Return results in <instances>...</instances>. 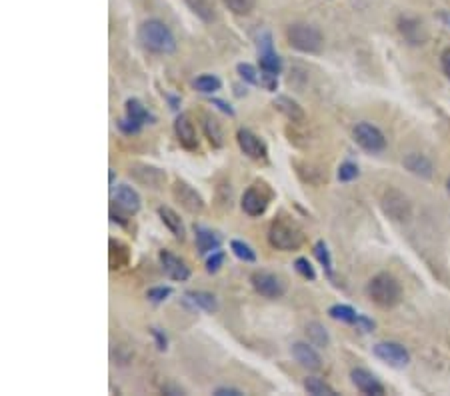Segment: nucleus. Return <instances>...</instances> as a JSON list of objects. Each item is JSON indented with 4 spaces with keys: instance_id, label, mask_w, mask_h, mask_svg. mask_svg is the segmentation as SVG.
<instances>
[{
    "instance_id": "nucleus-4",
    "label": "nucleus",
    "mask_w": 450,
    "mask_h": 396,
    "mask_svg": "<svg viewBox=\"0 0 450 396\" xmlns=\"http://www.w3.org/2000/svg\"><path fill=\"white\" fill-rule=\"evenodd\" d=\"M287 40L294 50L305 54H319L324 47L322 32L306 22H294L287 29Z\"/></svg>"
},
{
    "instance_id": "nucleus-15",
    "label": "nucleus",
    "mask_w": 450,
    "mask_h": 396,
    "mask_svg": "<svg viewBox=\"0 0 450 396\" xmlns=\"http://www.w3.org/2000/svg\"><path fill=\"white\" fill-rule=\"evenodd\" d=\"M290 352L294 356V361L298 365L306 368V370H321L322 368V358L321 354L316 352L314 344L310 342H294L290 347Z\"/></svg>"
},
{
    "instance_id": "nucleus-32",
    "label": "nucleus",
    "mask_w": 450,
    "mask_h": 396,
    "mask_svg": "<svg viewBox=\"0 0 450 396\" xmlns=\"http://www.w3.org/2000/svg\"><path fill=\"white\" fill-rule=\"evenodd\" d=\"M230 251L242 262H257V254L244 240H230Z\"/></svg>"
},
{
    "instance_id": "nucleus-9",
    "label": "nucleus",
    "mask_w": 450,
    "mask_h": 396,
    "mask_svg": "<svg viewBox=\"0 0 450 396\" xmlns=\"http://www.w3.org/2000/svg\"><path fill=\"white\" fill-rule=\"evenodd\" d=\"M268 205H271V191L264 184H252L242 194V210H244V214H248L252 219L262 216L266 212Z\"/></svg>"
},
{
    "instance_id": "nucleus-2",
    "label": "nucleus",
    "mask_w": 450,
    "mask_h": 396,
    "mask_svg": "<svg viewBox=\"0 0 450 396\" xmlns=\"http://www.w3.org/2000/svg\"><path fill=\"white\" fill-rule=\"evenodd\" d=\"M367 294L376 306L394 308L402 301V286L392 274L378 272L376 276L370 278V283L367 285Z\"/></svg>"
},
{
    "instance_id": "nucleus-3",
    "label": "nucleus",
    "mask_w": 450,
    "mask_h": 396,
    "mask_svg": "<svg viewBox=\"0 0 450 396\" xmlns=\"http://www.w3.org/2000/svg\"><path fill=\"white\" fill-rule=\"evenodd\" d=\"M268 244L282 251V253H290V251H298L305 244V232L298 228V224L287 219H274L271 228H268Z\"/></svg>"
},
{
    "instance_id": "nucleus-35",
    "label": "nucleus",
    "mask_w": 450,
    "mask_h": 396,
    "mask_svg": "<svg viewBox=\"0 0 450 396\" xmlns=\"http://www.w3.org/2000/svg\"><path fill=\"white\" fill-rule=\"evenodd\" d=\"M236 72H239L242 82H246V84H258V80H260V74H258L257 68L248 63L236 64Z\"/></svg>"
},
{
    "instance_id": "nucleus-25",
    "label": "nucleus",
    "mask_w": 450,
    "mask_h": 396,
    "mask_svg": "<svg viewBox=\"0 0 450 396\" xmlns=\"http://www.w3.org/2000/svg\"><path fill=\"white\" fill-rule=\"evenodd\" d=\"M127 116L130 120L138 122V125H152L154 122V116L150 112L146 111V106L138 100V98H129L127 100Z\"/></svg>"
},
{
    "instance_id": "nucleus-39",
    "label": "nucleus",
    "mask_w": 450,
    "mask_h": 396,
    "mask_svg": "<svg viewBox=\"0 0 450 396\" xmlns=\"http://www.w3.org/2000/svg\"><path fill=\"white\" fill-rule=\"evenodd\" d=\"M116 127H118V130H120L122 134H129V136H132V134H138V132L143 130V125H138V122L130 120L129 116H127V118H120V120H116Z\"/></svg>"
},
{
    "instance_id": "nucleus-44",
    "label": "nucleus",
    "mask_w": 450,
    "mask_h": 396,
    "mask_svg": "<svg viewBox=\"0 0 450 396\" xmlns=\"http://www.w3.org/2000/svg\"><path fill=\"white\" fill-rule=\"evenodd\" d=\"M210 104H212V106H216L218 111H223L225 114H228V116H234V109H232L226 100H220V98H210Z\"/></svg>"
},
{
    "instance_id": "nucleus-14",
    "label": "nucleus",
    "mask_w": 450,
    "mask_h": 396,
    "mask_svg": "<svg viewBox=\"0 0 450 396\" xmlns=\"http://www.w3.org/2000/svg\"><path fill=\"white\" fill-rule=\"evenodd\" d=\"M175 134H177L178 143L182 148L186 150H198V136H196V128H194L193 120L188 114H178L177 120H175Z\"/></svg>"
},
{
    "instance_id": "nucleus-6",
    "label": "nucleus",
    "mask_w": 450,
    "mask_h": 396,
    "mask_svg": "<svg viewBox=\"0 0 450 396\" xmlns=\"http://www.w3.org/2000/svg\"><path fill=\"white\" fill-rule=\"evenodd\" d=\"M129 176L134 182H138L140 187L152 189V191H161V189H164L166 178H168L162 168L152 166V164H146V162H134V164H130Z\"/></svg>"
},
{
    "instance_id": "nucleus-11",
    "label": "nucleus",
    "mask_w": 450,
    "mask_h": 396,
    "mask_svg": "<svg viewBox=\"0 0 450 396\" xmlns=\"http://www.w3.org/2000/svg\"><path fill=\"white\" fill-rule=\"evenodd\" d=\"M236 143L241 146L244 157H248V159L255 160V162H268V148H266L264 141L260 136H257L252 130L241 128L236 132Z\"/></svg>"
},
{
    "instance_id": "nucleus-22",
    "label": "nucleus",
    "mask_w": 450,
    "mask_h": 396,
    "mask_svg": "<svg viewBox=\"0 0 450 396\" xmlns=\"http://www.w3.org/2000/svg\"><path fill=\"white\" fill-rule=\"evenodd\" d=\"M196 232V248L200 254H210L220 248V238L204 226H194Z\"/></svg>"
},
{
    "instance_id": "nucleus-16",
    "label": "nucleus",
    "mask_w": 450,
    "mask_h": 396,
    "mask_svg": "<svg viewBox=\"0 0 450 396\" xmlns=\"http://www.w3.org/2000/svg\"><path fill=\"white\" fill-rule=\"evenodd\" d=\"M351 379L353 384L362 393V395H372V396H383L385 395V386L378 382V379L369 372L367 368H354L351 372Z\"/></svg>"
},
{
    "instance_id": "nucleus-28",
    "label": "nucleus",
    "mask_w": 450,
    "mask_h": 396,
    "mask_svg": "<svg viewBox=\"0 0 450 396\" xmlns=\"http://www.w3.org/2000/svg\"><path fill=\"white\" fill-rule=\"evenodd\" d=\"M194 88L202 95H214L223 88V80L218 79L216 74H200L198 79L194 80Z\"/></svg>"
},
{
    "instance_id": "nucleus-26",
    "label": "nucleus",
    "mask_w": 450,
    "mask_h": 396,
    "mask_svg": "<svg viewBox=\"0 0 450 396\" xmlns=\"http://www.w3.org/2000/svg\"><path fill=\"white\" fill-rule=\"evenodd\" d=\"M258 63H260L262 72H271V74H276V77L282 72V58L274 52V48L258 50Z\"/></svg>"
},
{
    "instance_id": "nucleus-30",
    "label": "nucleus",
    "mask_w": 450,
    "mask_h": 396,
    "mask_svg": "<svg viewBox=\"0 0 450 396\" xmlns=\"http://www.w3.org/2000/svg\"><path fill=\"white\" fill-rule=\"evenodd\" d=\"M305 390L308 395L312 396H335V388L328 384V382H324L319 377H308L305 379Z\"/></svg>"
},
{
    "instance_id": "nucleus-20",
    "label": "nucleus",
    "mask_w": 450,
    "mask_h": 396,
    "mask_svg": "<svg viewBox=\"0 0 450 396\" xmlns=\"http://www.w3.org/2000/svg\"><path fill=\"white\" fill-rule=\"evenodd\" d=\"M159 216H161L162 224L175 235V238H178V240H184V237H186V228H184V222H182V219L178 216L177 212L172 210V208H168V206H161L159 208Z\"/></svg>"
},
{
    "instance_id": "nucleus-12",
    "label": "nucleus",
    "mask_w": 450,
    "mask_h": 396,
    "mask_svg": "<svg viewBox=\"0 0 450 396\" xmlns=\"http://www.w3.org/2000/svg\"><path fill=\"white\" fill-rule=\"evenodd\" d=\"M172 196L177 198V203L184 210H188L191 214H200L204 210V198L194 191L193 187L184 180H177L172 187Z\"/></svg>"
},
{
    "instance_id": "nucleus-7",
    "label": "nucleus",
    "mask_w": 450,
    "mask_h": 396,
    "mask_svg": "<svg viewBox=\"0 0 450 396\" xmlns=\"http://www.w3.org/2000/svg\"><path fill=\"white\" fill-rule=\"evenodd\" d=\"M250 285L257 290L260 296L268 299V301H278L284 296L287 292V286L284 283L273 274V272H266V270H257L250 274Z\"/></svg>"
},
{
    "instance_id": "nucleus-33",
    "label": "nucleus",
    "mask_w": 450,
    "mask_h": 396,
    "mask_svg": "<svg viewBox=\"0 0 450 396\" xmlns=\"http://www.w3.org/2000/svg\"><path fill=\"white\" fill-rule=\"evenodd\" d=\"M225 6L232 13V15L246 16L250 15L257 6V0H223Z\"/></svg>"
},
{
    "instance_id": "nucleus-48",
    "label": "nucleus",
    "mask_w": 450,
    "mask_h": 396,
    "mask_svg": "<svg viewBox=\"0 0 450 396\" xmlns=\"http://www.w3.org/2000/svg\"><path fill=\"white\" fill-rule=\"evenodd\" d=\"M109 182H111V187L114 184V171H111V173H109Z\"/></svg>"
},
{
    "instance_id": "nucleus-27",
    "label": "nucleus",
    "mask_w": 450,
    "mask_h": 396,
    "mask_svg": "<svg viewBox=\"0 0 450 396\" xmlns=\"http://www.w3.org/2000/svg\"><path fill=\"white\" fill-rule=\"evenodd\" d=\"M202 130L209 138V143L214 146V148H220L223 146V128L220 125L216 122V118H212L209 114H202Z\"/></svg>"
},
{
    "instance_id": "nucleus-31",
    "label": "nucleus",
    "mask_w": 450,
    "mask_h": 396,
    "mask_svg": "<svg viewBox=\"0 0 450 396\" xmlns=\"http://www.w3.org/2000/svg\"><path fill=\"white\" fill-rule=\"evenodd\" d=\"M186 4L191 6L194 15L198 16L204 22H212L214 20V4L210 0H186Z\"/></svg>"
},
{
    "instance_id": "nucleus-29",
    "label": "nucleus",
    "mask_w": 450,
    "mask_h": 396,
    "mask_svg": "<svg viewBox=\"0 0 450 396\" xmlns=\"http://www.w3.org/2000/svg\"><path fill=\"white\" fill-rule=\"evenodd\" d=\"M328 317L332 320H338V322H344V324H356L358 312L348 304H335L328 308Z\"/></svg>"
},
{
    "instance_id": "nucleus-1",
    "label": "nucleus",
    "mask_w": 450,
    "mask_h": 396,
    "mask_svg": "<svg viewBox=\"0 0 450 396\" xmlns=\"http://www.w3.org/2000/svg\"><path fill=\"white\" fill-rule=\"evenodd\" d=\"M138 40L154 54H172L177 50V38L162 20H145L138 29Z\"/></svg>"
},
{
    "instance_id": "nucleus-47",
    "label": "nucleus",
    "mask_w": 450,
    "mask_h": 396,
    "mask_svg": "<svg viewBox=\"0 0 450 396\" xmlns=\"http://www.w3.org/2000/svg\"><path fill=\"white\" fill-rule=\"evenodd\" d=\"M162 393H166V395H184L182 388H177V386H162Z\"/></svg>"
},
{
    "instance_id": "nucleus-37",
    "label": "nucleus",
    "mask_w": 450,
    "mask_h": 396,
    "mask_svg": "<svg viewBox=\"0 0 450 396\" xmlns=\"http://www.w3.org/2000/svg\"><path fill=\"white\" fill-rule=\"evenodd\" d=\"M170 294H172L170 286H152V288L146 290V299L150 302H154V304H161L166 299H170Z\"/></svg>"
},
{
    "instance_id": "nucleus-13",
    "label": "nucleus",
    "mask_w": 450,
    "mask_h": 396,
    "mask_svg": "<svg viewBox=\"0 0 450 396\" xmlns=\"http://www.w3.org/2000/svg\"><path fill=\"white\" fill-rule=\"evenodd\" d=\"M161 258V267L164 270V274L175 280V283H184L191 278V269L186 267V262L182 258H178L177 254H172L170 251H161L159 254Z\"/></svg>"
},
{
    "instance_id": "nucleus-17",
    "label": "nucleus",
    "mask_w": 450,
    "mask_h": 396,
    "mask_svg": "<svg viewBox=\"0 0 450 396\" xmlns=\"http://www.w3.org/2000/svg\"><path fill=\"white\" fill-rule=\"evenodd\" d=\"M114 206L127 214H136L143 206L140 194L134 191L129 184H120L116 192H114Z\"/></svg>"
},
{
    "instance_id": "nucleus-34",
    "label": "nucleus",
    "mask_w": 450,
    "mask_h": 396,
    "mask_svg": "<svg viewBox=\"0 0 450 396\" xmlns=\"http://www.w3.org/2000/svg\"><path fill=\"white\" fill-rule=\"evenodd\" d=\"M314 256L319 258V262L322 264V269L326 270V274H332V258H330V253H328V246H326V242L324 240H319L316 244H314Z\"/></svg>"
},
{
    "instance_id": "nucleus-42",
    "label": "nucleus",
    "mask_w": 450,
    "mask_h": 396,
    "mask_svg": "<svg viewBox=\"0 0 450 396\" xmlns=\"http://www.w3.org/2000/svg\"><path fill=\"white\" fill-rule=\"evenodd\" d=\"M150 334H152V338H154V344H156V349L159 350L168 349V338H166V334L162 333L161 328L152 326V328H150Z\"/></svg>"
},
{
    "instance_id": "nucleus-43",
    "label": "nucleus",
    "mask_w": 450,
    "mask_h": 396,
    "mask_svg": "<svg viewBox=\"0 0 450 396\" xmlns=\"http://www.w3.org/2000/svg\"><path fill=\"white\" fill-rule=\"evenodd\" d=\"M354 326H358V328L364 331V333H372V331H374V320H370V318L364 317V315H358Z\"/></svg>"
},
{
    "instance_id": "nucleus-46",
    "label": "nucleus",
    "mask_w": 450,
    "mask_h": 396,
    "mask_svg": "<svg viewBox=\"0 0 450 396\" xmlns=\"http://www.w3.org/2000/svg\"><path fill=\"white\" fill-rule=\"evenodd\" d=\"M440 68H442V72L447 74V79L450 80V48H447V50L440 54Z\"/></svg>"
},
{
    "instance_id": "nucleus-10",
    "label": "nucleus",
    "mask_w": 450,
    "mask_h": 396,
    "mask_svg": "<svg viewBox=\"0 0 450 396\" xmlns=\"http://www.w3.org/2000/svg\"><path fill=\"white\" fill-rule=\"evenodd\" d=\"M372 352L378 361H383L392 368H404L410 363V352L404 349L401 342H392V340L378 342L372 347Z\"/></svg>"
},
{
    "instance_id": "nucleus-5",
    "label": "nucleus",
    "mask_w": 450,
    "mask_h": 396,
    "mask_svg": "<svg viewBox=\"0 0 450 396\" xmlns=\"http://www.w3.org/2000/svg\"><path fill=\"white\" fill-rule=\"evenodd\" d=\"M380 206L386 216L394 222H406L412 216V205L408 196L399 189H386L380 196Z\"/></svg>"
},
{
    "instance_id": "nucleus-40",
    "label": "nucleus",
    "mask_w": 450,
    "mask_h": 396,
    "mask_svg": "<svg viewBox=\"0 0 450 396\" xmlns=\"http://www.w3.org/2000/svg\"><path fill=\"white\" fill-rule=\"evenodd\" d=\"M225 258L226 254L223 251H214V253H210V256L207 258V270H209L210 274H214V272H218L220 267L225 264Z\"/></svg>"
},
{
    "instance_id": "nucleus-23",
    "label": "nucleus",
    "mask_w": 450,
    "mask_h": 396,
    "mask_svg": "<svg viewBox=\"0 0 450 396\" xmlns=\"http://www.w3.org/2000/svg\"><path fill=\"white\" fill-rule=\"evenodd\" d=\"M184 296H186V301L193 302L196 308H200V310H204V312H209V315H214V312L218 310V302L214 299V294H210V292H204V290H191V292H186Z\"/></svg>"
},
{
    "instance_id": "nucleus-8",
    "label": "nucleus",
    "mask_w": 450,
    "mask_h": 396,
    "mask_svg": "<svg viewBox=\"0 0 450 396\" xmlns=\"http://www.w3.org/2000/svg\"><path fill=\"white\" fill-rule=\"evenodd\" d=\"M354 143L370 155H378L386 148L385 134L370 122H358L353 130Z\"/></svg>"
},
{
    "instance_id": "nucleus-18",
    "label": "nucleus",
    "mask_w": 450,
    "mask_h": 396,
    "mask_svg": "<svg viewBox=\"0 0 450 396\" xmlns=\"http://www.w3.org/2000/svg\"><path fill=\"white\" fill-rule=\"evenodd\" d=\"M402 164L408 173L420 176V178H431L434 173V166L431 160L426 159L424 155H418V152H410L402 159Z\"/></svg>"
},
{
    "instance_id": "nucleus-41",
    "label": "nucleus",
    "mask_w": 450,
    "mask_h": 396,
    "mask_svg": "<svg viewBox=\"0 0 450 396\" xmlns=\"http://www.w3.org/2000/svg\"><path fill=\"white\" fill-rule=\"evenodd\" d=\"M258 84H260L264 90H268V93H276V88H278V77H276V74H271V72H262Z\"/></svg>"
},
{
    "instance_id": "nucleus-21",
    "label": "nucleus",
    "mask_w": 450,
    "mask_h": 396,
    "mask_svg": "<svg viewBox=\"0 0 450 396\" xmlns=\"http://www.w3.org/2000/svg\"><path fill=\"white\" fill-rule=\"evenodd\" d=\"M399 31L410 45H424L426 40V32L422 29V22L412 20V18H402L399 22Z\"/></svg>"
},
{
    "instance_id": "nucleus-49",
    "label": "nucleus",
    "mask_w": 450,
    "mask_h": 396,
    "mask_svg": "<svg viewBox=\"0 0 450 396\" xmlns=\"http://www.w3.org/2000/svg\"><path fill=\"white\" fill-rule=\"evenodd\" d=\"M447 191H449V194H450V178L447 180Z\"/></svg>"
},
{
    "instance_id": "nucleus-24",
    "label": "nucleus",
    "mask_w": 450,
    "mask_h": 396,
    "mask_svg": "<svg viewBox=\"0 0 450 396\" xmlns=\"http://www.w3.org/2000/svg\"><path fill=\"white\" fill-rule=\"evenodd\" d=\"M305 333L308 342L314 344V347H319V349H326L330 344V334L326 331V326L321 324V322H316V320H312V322L306 324Z\"/></svg>"
},
{
    "instance_id": "nucleus-19",
    "label": "nucleus",
    "mask_w": 450,
    "mask_h": 396,
    "mask_svg": "<svg viewBox=\"0 0 450 396\" xmlns=\"http://www.w3.org/2000/svg\"><path fill=\"white\" fill-rule=\"evenodd\" d=\"M274 109L278 112H282L292 122H305L306 114L305 111H303V106H300L296 100H292L290 96H276V98H274Z\"/></svg>"
},
{
    "instance_id": "nucleus-45",
    "label": "nucleus",
    "mask_w": 450,
    "mask_h": 396,
    "mask_svg": "<svg viewBox=\"0 0 450 396\" xmlns=\"http://www.w3.org/2000/svg\"><path fill=\"white\" fill-rule=\"evenodd\" d=\"M212 395L214 396H242L244 393H242V390H239V388H232V386H220V388H216Z\"/></svg>"
},
{
    "instance_id": "nucleus-36",
    "label": "nucleus",
    "mask_w": 450,
    "mask_h": 396,
    "mask_svg": "<svg viewBox=\"0 0 450 396\" xmlns=\"http://www.w3.org/2000/svg\"><path fill=\"white\" fill-rule=\"evenodd\" d=\"M294 270L303 276V278H306V280H316V270H314V267L310 264V260L308 258H296L294 260Z\"/></svg>"
},
{
    "instance_id": "nucleus-38",
    "label": "nucleus",
    "mask_w": 450,
    "mask_h": 396,
    "mask_svg": "<svg viewBox=\"0 0 450 396\" xmlns=\"http://www.w3.org/2000/svg\"><path fill=\"white\" fill-rule=\"evenodd\" d=\"M338 180L340 182H353L358 178V166L354 164V162H342L340 166H338Z\"/></svg>"
}]
</instances>
